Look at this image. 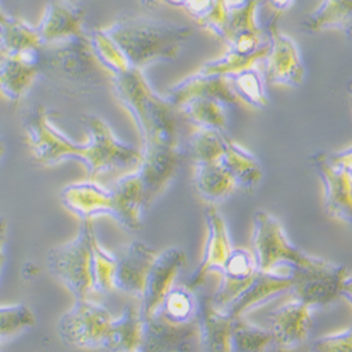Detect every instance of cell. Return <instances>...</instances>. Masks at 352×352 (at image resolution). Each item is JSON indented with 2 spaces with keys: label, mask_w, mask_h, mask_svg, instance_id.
<instances>
[{
  "label": "cell",
  "mask_w": 352,
  "mask_h": 352,
  "mask_svg": "<svg viewBox=\"0 0 352 352\" xmlns=\"http://www.w3.org/2000/svg\"><path fill=\"white\" fill-rule=\"evenodd\" d=\"M117 258L102 247L99 240L94 248V286L96 293H107L114 290V271Z\"/></svg>",
  "instance_id": "41"
},
{
  "label": "cell",
  "mask_w": 352,
  "mask_h": 352,
  "mask_svg": "<svg viewBox=\"0 0 352 352\" xmlns=\"http://www.w3.org/2000/svg\"><path fill=\"white\" fill-rule=\"evenodd\" d=\"M41 44L37 27L21 19L9 16L3 24H0V50L6 54L37 51Z\"/></svg>",
  "instance_id": "33"
},
{
  "label": "cell",
  "mask_w": 352,
  "mask_h": 352,
  "mask_svg": "<svg viewBox=\"0 0 352 352\" xmlns=\"http://www.w3.org/2000/svg\"><path fill=\"white\" fill-rule=\"evenodd\" d=\"M252 255L258 271L263 272H292L311 265L317 258L293 244L280 221L265 210L254 214Z\"/></svg>",
  "instance_id": "5"
},
{
  "label": "cell",
  "mask_w": 352,
  "mask_h": 352,
  "mask_svg": "<svg viewBox=\"0 0 352 352\" xmlns=\"http://www.w3.org/2000/svg\"><path fill=\"white\" fill-rule=\"evenodd\" d=\"M185 263L186 255L178 247H169L157 255L146 276L142 296L140 298L138 310L141 318H148L158 311L165 296L175 286V280L179 276Z\"/></svg>",
  "instance_id": "12"
},
{
  "label": "cell",
  "mask_w": 352,
  "mask_h": 352,
  "mask_svg": "<svg viewBox=\"0 0 352 352\" xmlns=\"http://www.w3.org/2000/svg\"><path fill=\"white\" fill-rule=\"evenodd\" d=\"M231 89L239 100L255 107L263 109L270 103L265 91V78L258 65H252L240 72L227 76Z\"/></svg>",
  "instance_id": "34"
},
{
  "label": "cell",
  "mask_w": 352,
  "mask_h": 352,
  "mask_svg": "<svg viewBox=\"0 0 352 352\" xmlns=\"http://www.w3.org/2000/svg\"><path fill=\"white\" fill-rule=\"evenodd\" d=\"M267 52H268V48L252 55H243L232 50H228L221 58H219V60H213L203 64L197 72L204 75L230 76L252 65H259V63H263V60H265Z\"/></svg>",
  "instance_id": "38"
},
{
  "label": "cell",
  "mask_w": 352,
  "mask_h": 352,
  "mask_svg": "<svg viewBox=\"0 0 352 352\" xmlns=\"http://www.w3.org/2000/svg\"><path fill=\"white\" fill-rule=\"evenodd\" d=\"M263 3H268L276 13H283L289 10L296 0H262Z\"/></svg>",
  "instance_id": "44"
},
{
  "label": "cell",
  "mask_w": 352,
  "mask_h": 352,
  "mask_svg": "<svg viewBox=\"0 0 352 352\" xmlns=\"http://www.w3.org/2000/svg\"><path fill=\"white\" fill-rule=\"evenodd\" d=\"M184 119L195 129H209L227 134L228 107L220 100L210 98H196L179 107Z\"/></svg>",
  "instance_id": "31"
},
{
  "label": "cell",
  "mask_w": 352,
  "mask_h": 352,
  "mask_svg": "<svg viewBox=\"0 0 352 352\" xmlns=\"http://www.w3.org/2000/svg\"><path fill=\"white\" fill-rule=\"evenodd\" d=\"M311 352H352V324L344 331L317 338L311 345Z\"/></svg>",
  "instance_id": "42"
},
{
  "label": "cell",
  "mask_w": 352,
  "mask_h": 352,
  "mask_svg": "<svg viewBox=\"0 0 352 352\" xmlns=\"http://www.w3.org/2000/svg\"><path fill=\"white\" fill-rule=\"evenodd\" d=\"M311 330V309L292 299L270 314V331L274 344L280 352L299 348Z\"/></svg>",
  "instance_id": "15"
},
{
  "label": "cell",
  "mask_w": 352,
  "mask_h": 352,
  "mask_svg": "<svg viewBox=\"0 0 352 352\" xmlns=\"http://www.w3.org/2000/svg\"><path fill=\"white\" fill-rule=\"evenodd\" d=\"M305 33L338 30L352 38V0H322L302 23Z\"/></svg>",
  "instance_id": "28"
},
{
  "label": "cell",
  "mask_w": 352,
  "mask_h": 352,
  "mask_svg": "<svg viewBox=\"0 0 352 352\" xmlns=\"http://www.w3.org/2000/svg\"><path fill=\"white\" fill-rule=\"evenodd\" d=\"M85 16V6L74 0H50L37 25L41 43H58L86 33L83 30Z\"/></svg>",
  "instance_id": "18"
},
{
  "label": "cell",
  "mask_w": 352,
  "mask_h": 352,
  "mask_svg": "<svg viewBox=\"0 0 352 352\" xmlns=\"http://www.w3.org/2000/svg\"><path fill=\"white\" fill-rule=\"evenodd\" d=\"M220 162L236 182L237 190L252 193L263 179V169L258 158L230 137Z\"/></svg>",
  "instance_id": "27"
},
{
  "label": "cell",
  "mask_w": 352,
  "mask_h": 352,
  "mask_svg": "<svg viewBox=\"0 0 352 352\" xmlns=\"http://www.w3.org/2000/svg\"><path fill=\"white\" fill-rule=\"evenodd\" d=\"M199 309V298L195 290L185 286H173L158 309V314L173 324L195 322Z\"/></svg>",
  "instance_id": "35"
},
{
  "label": "cell",
  "mask_w": 352,
  "mask_h": 352,
  "mask_svg": "<svg viewBox=\"0 0 352 352\" xmlns=\"http://www.w3.org/2000/svg\"><path fill=\"white\" fill-rule=\"evenodd\" d=\"M182 148L141 150L137 173L144 186L146 209L166 190L179 169Z\"/></svg>",
  "instance_id": "14"
},
{
  "label": "cell",
  "mask_w": 352,
  "mask_h": 352,
  "mask_svg": "<svg viewBox=\"0 0 352 352\" xmlns=\"http://www.w3.org/2000/svg\"><path fill=\"white\" fill-rule=\"evenodd\" d=\"M140 2L148 8L160 5L182 8L200 27L212 32L220 40L224 37L228 14L227 0H140Z\"/></svg>",
  "instance_id": "26"
},
{
  "label": "cell",
  "mask_w": 352,
  "mask_h": 352,
  "mask_svg": "<svg viewBox=\"0 0 352 352\" xmlns=\"http://www.w3.org/2000/svg\"><path fill=\"white\" fill-rule=\"evenodd\" d=\"M341 298H344L352 306V274L345 276L341 287Z\"/></svg>",
  "instance_id": "45"
},
{
  "label": "cell",
  "mask_w": 352,
  "mask_h": 352,
  "mask_svg": "<svg viewBox=\"0 0 352 352\" xmlns=\"http://www.w3.org/2000/svg\"><path fill=\"white\" fill-rule=\"evenodd\" d=\"M195 322L200 352H231L234 320L217 309L212 303L210 296L199 298Z\"/></svg>",
  "instance_id": "22"
},
{
  "label": "cell",
  "mask_w": 352,
  "mask_h": 352,
  "mask_svg": "<svg viewBox=\"0 0 352 352\" xmlns=\"http://www.w3.org/2000/svg\"><path fill=\"white\" fill-rule=\"evenodd\" d=\"M157 255L153 248L141 241H133L124 247L122 254L116 256L114 290H120L140 299Z\"/></svg>",
  "instance_id": "16"
},
{
  "label": "cell",
  "mask_w": 352,
  "mask_h": 352,
  "mask_svg": "<svg viewBox=\"0 0 352 352\" xmlns=\"http://www.w3.org/2000/svg\"><path fill=\"white\" fill-rule=\"evenodd\" d=\"M34 313L24 303L0 306V342L17 337L34 326Z\"/></svg>",
  "instance_id": "39"
},
{
  "label": "cell",
  "mask_w": 352,
  "mask_h": 352,
  "mask_svg": "<svg viewBox=\"0 0 352 352\" xmlns=\"http://www.w3.org/2000/svg\"><path fill=\"white\" fill-rule=\"evenodd\" d=\"M98 241L92 219L80 220L78 236L65 244L50 250L47 262L50 272L76 299H86L95 292L94 248Z\"/></svg>",
  "instance_id": "4"
},
{
  "label": "cell",
  "mask_w": 352,
  "mask_h": 352,
  "mask_svg": "<svg viewBox=\"0 0 352 352\" xmlns=\"http://www.w3.org/2000/svg\"><path fill=\"white\" fill-rule=\"evenodd\" d=\"M82 122L89 133V140L86 141L89 150L83 165L91 179L114 169L138 166L141 150L117 138L102 117L87 114L83 116Z\"/></svg>",
  "instance_id": "7"
},
{
  "label": "cell",
  "mask_w": 352,
  "mask_h": 352,
  "mask_svg": "<svg viewBox=\"0 0 352 352\" xmlns=\"http://www.w3.org/2000/svg\"><path fill=\"white\" fill-rule=\"evenodd\" d=\"M119 47L130 69L142 71L173 61L192 36V28L146 17H123L104 28Z\"/></svg>",
  "instance_id": "3"
},
{
  "label": "cell",
  "mask_w": 352,
  "mask_h": 352,
  "mask_svg": "<svg viewBox=\"0 0 352 352\" xmlns=\"http://www.w3.org/2000/svg\"><path fill=\"white\" fill-rule=\"evenodd\" d=\"M245 2V0H227L228 5H239V3H243Z\"/></svg>",
  "instance_id": "48"
},
{
  "label": "cell",
  "mask_w": 352,
  "mask_h": 352,
  "mask_svg": "<svg viewBox=\"0 0 352 352\" xmlns=\"http://www.w3.org/2000/svg\"><path fill=\"white\" fill-rule=\"evenodd\" d=\"M262 3V0H245L239 5H228L227 24L223 37L226 44L240 37L265 36L256 17L258 8Z\"/></svg>",
  "instance_id": "32"
},
{
  "label": "cell",
  "mask_w": 352,
  "mask_h": 352,
  "mask_svg": "<svg viewBox=\"0 0 352 352\" xmlns=\"http://www.w3.org/2000/svg\"><path fill=\"white\" fill-rule=\"evenodd\" d=\"M351 181H352V179H351Z\"/></svg>",
  "instance_id": "49"
},
{
  "label": "cell",
  "mask_w": 352,
  "mask_h": 352,
  "mask_svg": "<svg viewBox=\"0 0 352 352\" xmlns=\"http://www.w3.org/2000/svg\"><path fill=\"white\" fill-rule=\"evenodd\" d=\"M166 98L178 109L196 98L216 99L227 107H232L239 103L227 76L204 75L200 72H196L172 86Z\"/></svg>",
  "instance_id": "25"
},
{
  "label": "cell",
  "mask_w": 352,
  "mask_h": 352,
  "mask_svg": "<svg viewBox=\"0 0 352 352\" xmlns=\"http://www.w3.org/2000/svg\"><path fill=\"white\" fill-rule=\"evenodd\" d=\"M113 316L100 303L91 299H76L74 306L58 321V334L74 348H104Z\"/></svg>",
  "instance_id": "9"
},
{
  "label": "cell",
  "mask_w": 352,
  "mask_h": 352,
  "mask_svg": "<svg viewBox=\"0 0 352 352\" xmlns=\"http://www.w3.org/2000/svg\"><path fill=\"white\" fill-rule=\"evenodd\" d=\"M8 239V221L3 216H0V271L5 263V245Z\"/></svg>",
  "instance_id": "43"
},
{
  "label": "cell",
  "mask_w": 352,
  "mask_h": 352,
  "mask_svg": "<svg viewBox=\"0 0 352 352\" xmlns=\"http://www.w3.org/2000/svg\"><path fill=\"white\" fill-rule=\"evenodd\" d=\"M38 50L21 54H6L0 50V96L19 102L30 92L40 79Z\"/></svg>",
  "instance_id": "17"
},
{
  "label": "cell",
  "mask_w": 352,
  "mask_h": 352,
  "mask_svg": "<svg viewBox=\"0 0 352 352\" xmlns=\"http://www.w3.org/2000/svg\"><path fill=\"white\" fill-rule=\"evenodd\" d=\"M290 275L293 285L289 293L313 310L324 309L341 298L346 270L340 263L317 256L311 265L293 270Z\"/></svg>",
  "instance_id": "8"
},
{
  "label": "cell",
  "mask_w": 352,
  "mask_h": 352,
  "mask_svg": "<svg viewBox=\"0 0 352 352\" xmlns=\"http://www.w3.org/2000/svg\"><path fill=\"white\" fill-rule=\"evenodd\" d=\"M5 153H6V145H5L3 140L0 138V161L3 160V157H5Z\"/></svg>",
  "instance_id": "46"
},
{
  "label": "cell",
  "mask_w": 352,
  "mask_h": 352,
  "mask_svg": "<svg viewBox=\"0 0 352 352\" xmlns=\"http://www.w3.org/2000/svg\"><path fill=\"white\" fill-rule=\"evenodd\" d=\"M110 189L114 201L111 217L130 232L140 231L142 228L144 213L148 209H146L144 186L137 170L123 176Z\"/></svg>",
  "instance_id": "23"
},
{
  "label": "cell",
  "mask_w": 352,
  "mask_h": 352,
  "mask_svg": "<svg viewBox=\"0 0 352 352\" xmlns=\"http://www.w3.org/2000/svg\"><path fill=\"white\" fill-rule=\"evenodd\" d=\"M196 334V322L173 324L155 313L142 318L140 352H189Z\"/></svg>",
  "instance_id": "19"
},
{
  "label": "cell",
  "mask_w": 352,
  "mask_h": 352,
  "mask_svg": "<svg viewBox=\"0 0 352 352\" xmlns=\"http://www.w3.org/2000/svg\"><path fill=\"white\" fill-rule=\"evenodd\" d=\"M40 79L58 94L69 98L91 96L111 86L114 75L99 61L89 33L41 44L38 50Z\"/></svg>",
  "instance_id": "1"
},
{
  "label": "cell",
  "mask_w": 352,
  "mask_h": 352,
  "mask_svg": "<svg viewBox=\"0 0 352 352\" xmlns=\"http://www.w3.org/2000/svg\"><path fill=\"white\" fill-rule=\"evenodd\" d=\"M274 344L270 329L258 327L245 317L234 320L231 333V352H267Z\"/></svg>",
  "instance_id": "37"
},
{
  "label": "cell",
  "mask_w": 352,
  "mask_h": 352,
  "mask_svg": "<svg viewBox=\"0 0 352 352\" xmlns=\"http://www.w3.org/2000/svg\"><path fill=\"white\" fill-rule=\"evenodd\" d=\"M89 38L92 43V47L95 50V54L98 55L99 61L113 74L119 75L123 72L130 71L123 54L120 52L119 47L111 40V37L107 34V32L96 28L89 33Z\"/></svg>",
  "instance_id": "40"
},
{
  "label": "cell",
  "mask_w": 352,
  "mask_h": 352,
  "mask_svg": "<svg viewBox=\"0 0 352 352\" xmlns=\"http://www.w3.org/2000/svg\"><path fill=\"white\" fill-rule=\"evenodd\" d=\"M111 87L137 124L141 150L181 148L182 111L153 89L142 71L130 69L114 75Z\"/></svg>",
  "instance_id": "2"
},
{
  "label": "cell",
  "mask_w": 352,
  "mask_h": 352,
  "mask_svg": "<svg viewBox=\"0 0 352 352\" xmlns=\"http://www.w3.org/2000/svg\"><path fill=\"white\" fill-rule=\"evenodd\" d=\"M142 318L140 310L127 306L119 318H113L104 349L110 352H140Z\"/></svg>",
  "instance_id": "30"
},
{
  "label": "cell",
  "mask_w": 352,
  "mask_h": 352,
  "mask_svg": "<svg viewBox=\"0 0 352 352\" xmlns=\"http://www.w3.org/2000/svg\"><path fill=\"white\" fill-rule=\"evenodd\" d=\"M292 285L293 278L289 272L258 271L250 286L223 311L232 320L244 318L250 311H254L261 305L289 292Z\"/></svg>",
  "instance_id": "20"
},
{
  "label": "cell",
  "mask_w": 352,
  "mask_h": 352,
  "mask_svg": "<svg viewBox=\"0 0 352 352\" xmlns=\"http://www.w3.org/2000/svg\"><path fill=\"white\" fill-rule=\"evenodd\" d=\"M193 185L197 195L209 204L224 201L237 190L236 182L221 162L195 165Z\"/></svg>",
  "instance_id": "29"
},
{
  "label": "cell",
  "mask_w": 352,
  "mask_h": 352,
  "mask_svg": "<svg viewBox=\"0 0 352 352\" xmlns=\"http://www.w3.org/2000/svg\"><path fill=\"white\" fill-rule=\"evenodd\" d=\"M23 126L33 158L38 164L52 166L67 160H79L85 164L89 150L87 142L78 144L58 130L44 106L38 104L28 111Z\"/></svg>",
  "instance_id": "6"
},
{
  "label": "cell",
  "mask_w": 352,
  "mask_h": 352,
  "mask_svg": "<svg viewBox=\"0 0 352 352\" xmlns=\"http://www.w3.org/2000/svg\"><path fill=\"white\" fill-rule=\"evenodd\" d=\"M227 140V134L209 129H195L188 140V151L195 165L220 162L226 151Z\"/></svg>",
  "instance_id": "36"
},
{
  "label": "cell",
  "mask_w": 352,
  "mask_h": 352,
  "mask_svg": "<svg viewBox=\"0 0 352 352\" xmlns=\"http://www.w3.org/2000/svg\"><path fill=\"white\" fill-rule=\"evenodd\" d=\"M275 16L267 27L268 34V52L263 65V78L265 82L274 86L298 87L303 83L306 76V68L302 60L298 44L295 40L279 30Z\"/></svg>",
  "instance_id": "10"
},
{
  "label": "cell",
  "mask_w": 352,
  "mask_h": 352,
  "mask_svg": "<svg viewBox=\"0 0 352 352\" xmlns=\"http://www.w3.org/2000/svg\"><path fill=\"white\" fill-rule=\"evenodd\" d=\"M61 201L80 220H94L103 214L111 217L114 209L111 189L96 184L94 179L65 186L61 192Z\"/></svg>",
  "instance_id": "24"
},
{
  "label": "cell",
  "mask_w": 352,
  "mask_h": 352,
  "mask_svg": "<svg viewBox=\"0 0 352 352\" xmlns=\"http://www.w3.org/2000/svg\"><path fill=\"white\" fill-rule=\"evenodd\" d=\"M346 89H348V95H349V100H351V106H352V80L348 83Z\"/></svg>",
  "instance_id": "47"
},
{
  "label": "cell",
  "mask_w": 352,
  "mask_h": 352,
  "mask_svg": "<svg viewBox=\"0 0 352 352\" xmlns=\"http://www.w3.org/2000/svg\"><path fill=\"white\" fill-rule=\"evenodd\" d=\"M220 274L221 283L210 299L217 309L224 310L241 295L258 274L252 251L234 248Z\"/></svg>",
  "instance_id": "21"
},
{
  "label": "cell",
  "mask_w": 352,
  "mask_h": 352,
  "mask_svg": "<svg viewBox=\"0 0 352 352\" xmlns=\"http://www.w3.org/2000/svg\"><path fill=\"white\" fill-rule=\"evenodd\" d=\"M204 219H206L208 226L206 244H204L200 263L186 283V286L192 290H196L199 286H201L210 272H221L234 250L227 223L214 204H209L206 210H204Z\"/></svg>",
  "instance_id": "13"
},
{
  "label": "cell",
  "mask_w": 352,
  "mask_h": 352,
  "mask_svg": "<svg viewBox=\"0 0 352 352\" xmlns=\"http://www.w3.org/2000/svg\"><path fill=\"white\" fill-rule=\"evenodd\" d=\"M322 185L326 213L352 228V181L333 153H316L309 158Z\"/></svg>",
  "instance_id": "11"
}]
</instances>
